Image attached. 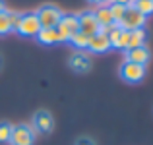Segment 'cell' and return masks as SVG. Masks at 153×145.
Returning a JSON list of instances; mask_svg holds the SVG:
<instances>
[{"label":"cell","instance_id":"1","mask_svg":"<svg viewBox=\"0 0 153 145\" xmlns=\"http://www.w3.org/2000/svg\"><path fill=\"white\" fill-rule=\"evenodd\" d=\"M56 31H58L60 43H68L72 35L79 31V27H78V14H62L58 25H56Z\"/></svg>","mask_w":153,"mask_h":145},{"label":"cell","instance_id":"2","mask_svg":"<svg viewBox=\"0 0 153 145\" xmlns=\"http://www.w3.org/2000/svg\"><path fill=\"white\" fill-rule=\"evenodd\" d=\"M35 14H37V19H39V23H41V29L43 27H56L58 21H60V18H62L60 8H56L54 4H43Z\"/></svg>","mask_w":153,"mask_h":145},{"label":"cell","instance_id":"3","mask_svg":"<svg viewBox=\"0 0 153 145\" xmlns=\"http://www.w3.org/2000/svg\"><path fill=\"white\" fill-rule=\"evenodd\" d=\"M39 31H41V23L37 19V14L35 12L22 14V19H19V25L16 33H19L22 37H37Z\"/></svg>","mask_w":153,"mask_h":145},{"label":"cell","instance_id":"4","mask_svg":"<svg viewBox=\"0 0 153 145\" xmlns=\"http://www.w3.org/2000/svg\"><path fill=\"white\" fill-rule=\"evenodd\" d=\"M146 21H147L146 16H142L134 6H130V8H126L122 19L116 25H120L124 31H134V29H140V27H146Z\"/></svg>","mask_w":153,"mask_h":145},{"label":"cell","instance_id":"5","mask_svg":"<svg viewBox=\"0 0 153 145\" xmlns=\"http://www.w3.org/2000/svg\"><path fill=\"white\" fill-rule=\"evenodd\" d=\"M35 132L31 126L27 124H18L12 130V138H10V145H35Z\"/></svg>","mask_w":153,"mask_h":145},{"label":"cell","instance_id":"6","mask_svg":"<svg viewBox=\"0 0 153 145\" xmlns=\"http://www.w3.org/2000/svg\"><path fill=\"white\" fill-rule=\"evenodd\" d=\"M31 128H33L35 134H51L52 128H54V118L49 110H37L33 114V120H31Z\"/></svg>","mask_w":153,"mask_h":145},{"label":"cell","instance_id":"7","mask_svg":"<svg viewBox=\"0 0 153 145\" xmlns=\"http://www.w3.org/2000/svg\"><path fill=\"white\" fill-rule=\"evenodd\" d=\"M120 78L126 83H140L146 78V66H140V64L124 60L122 66H120Z\"/></svg>","mask_w":153,"mask_h":145},{"label":"cell","instance_id":"8","mask_svg":"<svg viewBox=\"0 0 153 145\" xmlns=\"http://www.w3.org/2000/svg\"><path fill=\"white\" fill-rule=\"evenodd\" d=\"M78 27H79V33L87 35V37H93V35H97L99 31H101V27H99L97 19H95V16H93V12H89V10L78 14Z\"/></svg>","mask_w":153,"mask_h":145},{"label":"cell","instance_id":"9","mask_svg":"<svg viewBox=\"0 0 153 145\" xmlns=\"http://www.w3.org/2000/svg\"><path fill=\"white\" fill-rule=\"evenodd\" d=\"M105 33H107L108 37V43H111V48H124L126 50V45H128V35H130V31H124L120 25H112L108 27V29H105Z\"/></svg>","mask_w":153,"mask_h":145},{"label":"cell","instance_id":"10","mask_svg":"<svg viewBox=\"0 0 153 145\" xmlns=\"http://www.w3.org/2000/svg\"><path fill=\"white\" fill-rule=\"evenodd\" d=\"M149 58H151V52L146 45L124 50V60L126 62H134V64H140V66H146L149 62Z\"/></svg>","mask_w":153,"mask_h":145},{"label":"cell","instance_id":"11","mask_svg":"<svg viewBox=\"0 0 153 145\" xmlns=\"http://www.w3.org/2000/svg\"><path fill=\"white\" fill-rule=\"evenodd\" d=\"M68 66L76 72V74H85L91 70V58L83 50H78L68 58Z\"/></svg>","mask_w":153,"mask_h":145},{"label":"cell","instance_id":"12","mask_svg":"<svg viewBox=\"0 0 153 145\" xmlns=\"http://www.w3.org/2000/svg\"><path fill=\"white\" fill-rule=\"evenodd\" d=\"M87 48L93 54H105V52L111 50V43H108V37L105 31H99L97 35L89 37V43H87Z\"/></svg>","mask_w":153,"mask_h":145},{"label":"cell","instance_id":"13","mask_svg":"<svg viewBox=\"0 0 153 145\" xmlns=\"http://www.w3.org/2000/svg\"><path fill=\"white\" fill-rule=\"evenodd\" d=\"M93 16H95V19H97V23H99V27H101V31H105V29H108V27L114 25V19H112V16H111V10H108V6H99L97 10L93 12Z\"/></svg>","mask_w":153,"mask_h":145},{"label":"cell","instance_id":"14","mask_svg":"<svg viewBox=\"0 0 153 145\" xmlns=\"http://www.w3.org/2000/svg\"><path fill=\"white\" fill-rule=\"evenodd\" d=\"M37 39L41 45H47V47H51V45H56V43H60V39H58V31H56V27H43L41 31L37 33Z\"/></svg>","mask_w":153,"mask_h":145},{"label":"cell","instance_id":"15","mask_svg":"<svg viewBox=\"0 0 153 145\" xmlns=\"http://www.w3.org/2000/svg\"><path fill=\"white\" fill-rule=\"evenodd\" d=\"M146 39H147V31H146V27H140V29L130 31V35H128L126 50H128V48H136V47L146 45Z\"/></svg>","mask_w":153,"mask_h":145},{"label":"cell","instance_id":"16","mask_svg":"<svg viewBox=\"0 0 153 145\" xmlns=\"http://www.w3.org/2000/svg\"><path fill=\"white\" fill-rule=\"evenodd\" d=\"M68 43H70L74 48H78V50H85V48H87V43H89V37L78 31V33H74L70 37V41H68Z\"/></svg>","mask_w":153,"mask_h":145},{"label":"cell","instance_id":"17","mask_svg":"<svg viewBox=\"0 0 153 145\" xmlns=\"http://www.w3.org/2000/svg\"><path fill=\"white\" fill-rule=\"evenodd\" d=\"M132 6H134L142 16H146V18L153 14V0H134Z\"/></svg>","mask_w":153,"mask_h":145},{"label":"cell","instance_id":"18","mask_svg":"<svg viewBox=\"0 0 153 145\" xmlns=\"http://www.w3.org/2000/svg\"><path fill=\"white\" fill-rule=\"evenodd\" d=\"M12 130H14V126H12L10 122H0V143H8L10 141Z\"/></svg>","mask_w":153,"mask_h":145},{"label":"cell","instance_id":"19","mask_svg":"<svg viewBox=\"0 0 153 145\" xmlns=\"http://www.w3.org/2000/svg\"><path fill=\"white\" fill-rule=\"evenodd\" d=\"M10 31H12V27H10L8 10H2V12H0V37H2V35H8Z\"/></svg>","mask_w":153,"mask_h":145},{"label":"cell","instance_id":"20","mask_svg":"<svg viewBox=\"0 0 153 145\" xmlns=\"http://www.w3.org/2000/svg\"><path fill=\"white\" fill-rule=\"evenodd\" d=\"M108 10H111V16H112V19H114V23H118L120 19H122L126 8L120 6V4H108Z\"/></svg>","mask_w":153,"mask_h":145},{"label":"cell","instance_id":"21","mask_svg":"<svg viewBox=\"0 0 153 145\" xmlns=\"http://www.w3.org/2000/svg\"><path fill=\"white\" fill-rule=\"evenodd\" d=\"M8 18H10V27H12V31H18L19 19H22V14H19V12H8Z\"/></svg>","mask_w":153,"mask_h":145},{"label":"cell","instance_id":"22","mask_svg":"<svg viewBox=\"0 0 153 145\" xmlns=\"http://www.w3.org/2000/svg\"><path fill=\"white\" fill-rule=\"evenodd\" d=\"M74 145H97V141H95L93 138H89V135H82V138L76 139Z\"/></svg>","mask_w":153,"mask_h":145},{"label":"cell","instance_id":"23","mask_svg":"<svg viewBox=\"0 0 153 145\" xmlns=\"http://www.w3.org/2000/svg\"><path fill=\"white\" fill-rule=\"evenodd\" d=\"M111 4H120V6H124V8H130L132 4H134V0H111Z\"/></svg>","mask_w":153,"mask_h":145},{"label":"cell","instance_id":"24","mask_svg":"<svg viewBox=\"0 0 153 145\" xmlns=\"http://www.w3.org/2000/svg\"><path fill=\"white\" fill-rule=\"evenodd\" d=\"M91 4H95V6H108L111 4V0H89Z\"/></svg>","mask_w":153,"mask_h":145},{"label":"cell","instance_id":"25","mask_svg":"<svg viewBox=\"0 0 153 145\" xmlns=\"http://www.w3.org/2000/svg\"><path fill=\"white\" fill-rule=\"evenodd\" d=\"M2 10H6V4H4V0H0V12Z\"/></svg>","mask_w":153,"mask_h":145},{"label":"cell","instance_id":"26","mask_svg":"<svg viewBox=\"0 0 153 145\" xmlns=\"http://www.w3.org/2000/svg\"><path fill=\"white\" fill-rule=\"evenodd\" d=\"M2 64H4V60H2V54H0V70H2Z\"/></svg>","mask_w":153,"mask_h":145}]
</instances>
